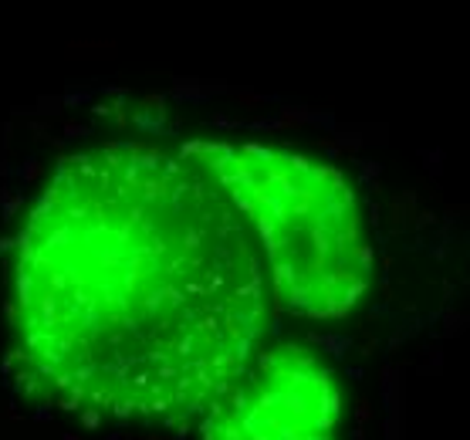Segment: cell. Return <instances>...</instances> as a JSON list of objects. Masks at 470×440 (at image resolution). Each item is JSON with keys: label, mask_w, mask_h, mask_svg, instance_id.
<instances>
[{"label": "cell", "mask_w": 470, "mask_h": 440, "mask_svg": "<svg viewBox=\"0 0 470 440\" xmlns=\"http://www.w3.org/2000/svg\"><path fill=\"white\" fill-rule=\"evenodd\" d=\"M179 153L210 173L251 227L277 308L298 318H342L362 302L372 247L339 170L264 142L193 139Z\"/></svg>", "instance_id": "obj_2"}, {"label": "cell", "mask_w": 470, "mask_h": 440, "mask_svg": "<svg viewBox=\"0 0 470 440\" xmlns=\"http://www.w3.org/2000/svg\"><path fill=\"white\" fill-rule=\"evenodd\" d=\"M264 325L257 241L183 153L115 142L68 156L14 241V359L65 410L193 424Z\"/></svg>", "instance_id": "obj_1"}, {"label": "cell", "mask_w": 470, "mask_h": 440, "mask_svg": "<svg viewBox=\"0 0 470 440\" xmlns=\"http://www.w3.org/2000/svg\"><path fill=\"white\" fill-rule=\"evenodd\" d=\"M342 393L332 369L305 345L254 349L200 416L203 440H335Z\"/></svg>", "instance_id": "obj_3"}]
</instances>
